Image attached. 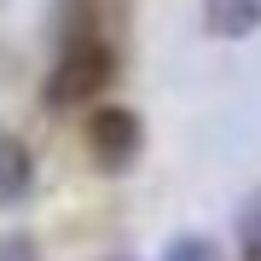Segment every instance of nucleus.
<instances>
[{"label":"nucleus","mask_w":261,"mask_h":261,"mask_svg":"<svg viewBox=\"0 0 261 261\" xmlns=\"http://www.w3.org/2000/svg\"><path fill=\"white\" fill-rule=\"evenodd\" d=\"M116 58L111 47L93 35V29H75V35H64V47H58L53 70H47V87H41V99L53 105V111H70V105H87L99 93L105 82H111Z\"/></svg>","instance_id":"nucleus-1"},{"label":"nucleus","mask_w":261,"mask_h":261,"mask_svg":"<svg viewBox=\"0 0 261 261\" xmlns=\"http://www.w3.org/2000/svg\"><path fill=\"white\" fill-rule=\"evenodd\" d=\"M82 145H87V163L99 174H128L145 151V122L128 105H93L87 128H82Z\"/></svg>","instance_id":"nucleus-2"},{"label":"nucleus","mask_w":261,"mask_h":261,"mask_svg":"<svg viewBox=\"0 0 261 261\" xmlns=\"http://www.w3.org/2000/svg\"><path fill=\"white\" fill-rule=\"evenodd\" d=\"M29 192H35V157L18 134L0 128V209H18Z\"/></svg>","instance_id":"nucleus-3"},{"label":"nucleus","mask_w":261,"mask_h":261,"mask_svg":"<svg viewBox=\"0 0 261 261\" xmlns=\"http://www.w3.org/2000/svg\"><path fill=\"white\" fill-rule=\"evenodd\" d=\"M203 29L215 41H250L261 29V0H203Z\"/></svg>","instance_id":"nucleus-4"},{"label":"nucleus","mask_w":261,"mask_h":261,"mask_svg":"<svg viewBox=\"0 0 261 261\" xmlns=\"http://www.w3.org/2000/svg\"><path fill=\"white\" fill-rule=\"evenodd\" d=\"M232 232H238V250H244V261H261V186L238 203V215H232Z\"/></svg>","instance_id":"nucleus-5"},{"label":"nucleus","mask_w":261,"mask_h":261,"mask_svg":"<svg viewBox=\"0 0 261 261\" xmlns=\"http://www.w3.org/2000/svg\"><path fill=\"white\" fill-rule=\"evenodd\" d=\"M163 261H221V255H215V244L203 232H180V238H168Z\"/></svg>","instance_id":"nucleus-6"},{"label":"nucleus","mask_w":261,"mask_h":261,"mask_svg":"<svg viewBox=\"0 0 261 261\" xmlns=\"http://www.w3.org/2000/svg\"><path fill=\"white\" fill-rule=\"evenodd\" d=\"M0 261H41V250H35L29 232H6L0 238Z\"/></svg>","instance_id":"nucleus-7"},{"label":"nucleus","mask_w":261,"mask_h":261,"mask_svg":"<svg viewBox=\"0 0 261 261\" xmlns=\"http://www.w3.org/2000/svg\"><path fill=\"white\" fill-rule=\"evenodd\" d=\"M111 261H122V255H111Z\"/></svg>","instance_id":"nucleus-8"}]
</instances>
